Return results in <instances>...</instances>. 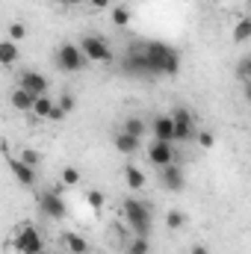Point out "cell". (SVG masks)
<instances>
[{
  "instance_id": "10",
  "label": "cell",
  "mask_w": 251,
  "mask_h": 254,
  "mask_svg": "<svg viewBox=\"0 0 251 254\" xmlns=\"http://www.w3.org/2000/svg\"><path fill=\"white\" fill-rule=\"evenodd\" d=\"M9 172H12V178H15L21 187H36V184H39V169L27 166V163L18 160V157H9Z\"/></svg>"
},
{
  "instance_id": "12",
  "label": "cell",
  "mask_w": 251,
  "mask_h": 254,
  "mask_svg": "<svg viewBox=\"0 0 251 254\" xmlns=\"http://www.w3.org/2000/svg\"><path fill=\"white\" fill-rule=\"evenodd\" d=\"M18 86L27 89L30 95H48V77L39 74V71H24L18 77Z\"/></svg>"
},
{
  "instance_id": "24",
  "label": "cell",
  "mask_w": 251,
  "mask_h": 254,
  "mask_svg": "<svg viewBox=\"0 0 251 254\" xmlns=\"http://www.w3.org/2000/svg\"><path fill=\"white\" fill-rule=\"evenodd\" d=\"M122 130H125V133H130V136H139V139H142V133H145L148 127H145V122H142L139 116H130L125 125H122Z\"/></svg>"
},
{
  "instance_id": "19",
  "label": "cell",
  "mask_w": 251,
  "mask_h": 254,
  "mask_svg": "<svg viewBox=\"0 0 251 254\" xmlns=\"http://www.w3.org/2000/svg\"><path fill=\"white\" fill-rule=\"evenodd\" d=\"M51 110H54V101L48 98V95H36V101H33V116H39V119H48L51 116Z\"/></svg>"
},
{
  "instance_id": "22",
  "label": "cell",
  "mask_w": 251,
  "mask_h": 254,
  "mask_svg": "<svg viewBox=\"0 0 251 254\" xmlns=\"http://www.w3.org/2000/svg\"><path fill=\"white\" fill-rule=\"evenodd\" d=\"M184 225H187V213L184 210H169L166 213V228L169 231H181Z\"/></svg>"
},
{
  "instance_id": "16",
  "label": "cell",
  "mask_w": 251,
  "mask_h": 254,
  "mask_svg": "<svg viewBox=\"0 0 251 254\" xmlns=\"http://www.w3.org/2000/svg\"><path fill=\"white\" fill-rule=\"evenodd\" d=\"M60 243H63L71 254H89V243H86V237H80V234H74V231H65L63 237H60Z\"/></svg>"
},
{
  "instance_id": "29",
  "label": "cell",
  "mask_w": 251,
  "mask_h": 254,
  "mask_svg": "<svg viewBox=\"0 0 251 254\" xmlns=\"http://www.w3.org/2000/svg\"><path fill=\"white\" fill-rule=\"evenodd\" d=\"M18 160H24V163L33 166V169H39V163H42L39 151H33V148H21V157H18Z\"/></svg>"
},
{
  "instance_id": "25",
  "label": "cell",
  "mask_w": 251,
  "mask_h": 254,
  "mask_svg": "<svg viewBox=\"0 0 251 254\" xmlns=\"http://www.w3.org/2000/svg\"><path fill=\"white\" fill-rule=\"evenodd\" d=\"M237 80H240L243 86H249V80H251V57H243V60H240V65H237Z\"/></svg>"
},
{
  "instance_id": "35",
  "label": "cell",
  "mask_w": 251,
  "mask_h": 254,
  "mask_svg": "<svg viewBox=\"0 0 251 254\" xmlns=\"http://www.w3.org/2000/svg\"><path fill=\"white\" fill-rule=\"evenodd\" d=\"M54 3H60V6H80L83 0H54Z\"/></svg>"
},
{
  "instance_id": "7",
  "label": "cell",
  "mask_w": 251,
  "mask_h": 254,
  "mask_svg": "<svg viewBox=\"0 0 251 254\" xmlns=\"http://www.w3.org/2000/svg\"><path fill=\"white\" fill-rule=\"evenodd\" d=\"M172 125H175V139L178 142H189L198 130H195V119H192V113H189L187 107H175L172 113Z\"/></svg>"
},
{
  "instance_id": "32",
  "label": "cell",
  "mask_w": 251,
  "mask_h": 254,
  "mask_svg": "<svg viewBox=\"0 0 251 254\" xmlns=\"http://www.w3.org/2000/svg\"><path fill=\"white\" fill-rule=\"evenodd\" d=\"M48 119H51V122H63V119H65V113L57 107V101H54V110H51V116H48Z\"/></svg>"
},
{
  "instance_id": "1",
  "label": "cell",
  "mask_w": 251,
  "mask_h": 254,
  "mask_svg": "<svg viewBox=\"0 0 251 254\" xmlns=\"http://www.w3.org/2000/svg\"><path fill=\"white\" fill-rule=\"evenodd\" d=\"M142 48H145V57H148V63H151L154 77H160V74L175 77V74L181 71V54H178L172 45H166V42H145Z\"/></svg>"
},
{
  "instance_id": "23",
  "label": "cell",
  "mask_w": 251,
  "mask_h": 254,
  "mask_svg": "<svg viewBox=\"0 0 251 254\" xmlns=\"http://www.w3.org/2000/svg\"><path fill=\"white\" fill-rule=\"evenodd\" d=\"M249 39H251V21H249V18H240V21H237V27H234V42L246 45Z\"/></svg>"
},
{
  "instance_id": "18",
  "label": "cell",
  "mask_w": 251,
  "mask_h": 254,
  "mask_svg": "<svg viewBox=\"0 0 251 254\" xmlns=\"http://www.w3.org/2000/svg\"><path fill=\"white\" fill-rule=\"evenodd\" d=\"M18 60H21L18 45H15V42H9V39H6V42H0V65H6V68H9V65H15Z\"/></svg>"
},
{
  "instance_id": "17",
  "label": "cell",
  "mask_w": 251,
  "mask_h": 254,
  "mask_svg": "<svg viewBox=\"0 0 251 254\" xmlns=\"http://www.w3.org/2000/svg\"><path fill=\"white\" fill-rule=\"evenodd\" d=\"M145 181H148V178H145L142 169H136V166H127L125 169V184H127L130 192H139L142 187H145Z\"/></svg>"
},
{
  "instance_id": "21",
  "label": "cell",
  "mask_w": 251,
  "mask_h": 254,
  "mask_svg": "<svg viewBox=\"0 0 251 254\" xmlns=\"http://www.w3.org/2000/svg\"><path fill=\"white\" fill-rule=\"evenodd\" d=\"M110 18H113L116 27H127V24L133 21V9H127V6H116V9H110Z\"/></svg>"
},
{
  "instance_id": "6",
  "label": "cell",
  "mask_w": 251,
  "mask_h": 254,
  "mask_svg": "<svg viewBox=\"0 0 251 254\" xmlns=\"http://www.w3.org/2000/svg\"><path fill=\"white\" fill-rule=\"evenodd\" d=\"M83 65H86V57L80 54V48H77V45L65 42L63 48L57 51V68H60V71H65V74H77Z\"/></svg>"
},
{
  "instance_id": "31",
  "label": "cell",
  "mask_w": 251,
  "mask_h": 254,
  "mask_svg": "<svg viewBox=\"0 0 251 254\" xmlns=\"http://www.w3.org/2000/svg\"><path fill=\"white\" fill-rule=\"evenodd\" d=\"M74 104H77V101H74V95H60V101H57V107L63 110L65 116H68V113L74 110Z\"/></svg>"
},
{
  "instance_id": "20",
  "label": "cell",
  "mask_w": 251,
  "mask_h": 254,
  "mask_svg": "<svg viewBox=\"0 0 251 254\" xmlns=\"http://www.w3.org/2000/svg\"><path fill=\"white\" fill-rule=\"evenodd\" d=\"M125 254H151V243H148V237H130V240H127Z\"/></svg>"
},
{
  "instance_id": "34",
  "label": "cell",
  "mask_w": 251,
  "mask_h": 254,
  "mask_svg": "<svg viewBox=\"0 0 251 254\" xmlns=\"http://www.w3.org/2000/svg\"><path fill=\"white\" fill-rule=\"evenodd\" d=\"M95 9H110V0H89Z\"/></svg>"
},
{
  "instance_id": "15",
  "label": "cell",
  "mask_w": 251,
  "mask_h": 254,
  "mask_svg": "<svg viewBox=\"0 0 251 254\" xmlns=\"http://www.w3.org/2000/svg\"><path fill=\"white\" fill-rule=\"evenodd\" d=\"M116 148H119L125 157H133L136 151H142V139H139V136H130L125 130H119V133H116Z\"/></svg>"
},
{
  "instance_id": "30",
  "label": "cell",
  "mask_w": 251,
  "mask_h": 254,
  "mask_svg": "<svg viewBox=\"0 0 251 254\" xmlns=\"http://www.w3.org/2000/svg\"><path fill=\"white\" fill-rule=\"evenodd\" d=\"M195 139H198V145H201L204 151H210V148L216 145V139H213V133H210V130H201V133H195Z\"/></svg>"
},
{
  "instance_id": "4",
  "label": "cell",
  "mask_w": 251,
  "mask_h": 254,
  "mask_svg": "<svg viewBox=\"0 0 251 254\" xmlns=\"http://www.w3.org/2000/svg\"><path fill=\"white\" fill-rule=\"evenodd\" d=\"M80 48V54L86 57V63H113V48H110V42H104L101 36H83V42L77 45Z\"/></svg>"
},
{
  "instance_id": "9",
  "label": "cell",
  "mask_w": 251,
  "mask_h": 254,
  "mask_svg": "<svg viewBox=\"0 0 251 254\" xmlns=\"http://www.w3.org/2000/svg\"><path fill=\"white\" fill-rule=\"evenodd\" d=\"M148 163L157 166V169L172 166V163H175V148H172V142H160V139H154L151 148H148Z\"/></svg>"
},
{
  "instance_id": "14",
  "label": "cell",
  "mask_w": 251,
  "mask_h": 254,
  "mask_svg": "<svg viewBox=\"0 0 251 254\" xmlns=\"http://www.w3.org/2000/svg\"><path fill=\"white\" fill-rule=\"evenodd\" d=\"M33 101H36V95H30V92L21 89V86H15V89L9 92V104H12L18 113H30V110H33Z\"/></svg>"
},
{
  "instance_id": "33",
  "label": "cell",
  "mask_w": 251,
  "mask_h": 254,
  "mask_svg": "<svg viewBox=\"0 0 251 254\" xmlns=\"http://www.w3.org/2000/svg\"><path fill=\"white\" fill-rule=\"evenodd\" d=\"M189 254H210V249H207L204 243H195V246L189 249Z\"/></svg>"
},
{
  "instance_id": "11",
  "label": "cell",
  "mask_w": 251,
  "mask_h": 254,
  "mask_svg": "<svg viewBox=\"0 0 251 254\" xmlns=\"http://www.w3.org/2000/svg\"><path fill=\"white\" fill-rule=\"evenodd\" d=\"M160 184L166 187L169 192H184V187H187V178H184V169L181 166H163L160 169Z\"/></svg>"
},
{
  "instance_id": "26",
  "label": "cell",
  "mask_w": 251,
  "mask_h": 254,
  "mask_svg": "<svg viewBox=\"0 0 251 254\" xmlns=\"http://www.w3.org/2000/svg\"><path fill=\"white\" fill-rule=\"evenodd\" d=\"M60 184H63V187H77V184H80V172H77L74 166H65L63 175H60Z\"/></svg>"
},
{
  "instance_id": "28",
  "label": "cell",
  "mask_w": 251,
  "mask_h": 254,
  "mask_svg": "<svg viewBox=\"0 0 251 254\" xmlns=\"http://www.w3.org/2000/svg\"><path fill=\"white\" fill-rule=\"evenodd\" d=\"M104 201H107V198H104V192L101 190H86V204H89L92 210H101Z\"/></svg>"
},
{
  "instance_id": "2",
  "label": "cell",
  "mask_w": 251,
  "mask_h": 254,
  "mask_svg": "<svg viewBox=\"0 0 251 254\" xmlns=\"http://www.w3.org/2000/svg\"><path fill=\"white\" fill-rule=\"evenodd\" d=\"M122 213H125V222L130 225L133 237H148L151 234V228H154V210H151L148 201H142V198H125Z\"/></svg>"
},
{
  "instance_id": "5",
  "label": "cell",
  "mask_w": 251,
  "mask_h": 254,
  "mask_svg": "<svg viewBox=\"0 0 251 254\" xmlns=\"http://www.w3.org/2000/svg\"><path fill=\"white\" fill-rule=\"evenodd\" d=\"M36 204H39V213L51 222H60L65 219V198L57 190H45L36 195Z\"/></svg>"
},
{
  "instance_id": "13",
  "label": "cell",
  "mask_w": 251,
  "mask_h": 254,
  "mask_svg": "<svg viewBox=\"0 0 251 254\" xmlns=\"http://www.w3.org/2000/svg\"><path fill=\"white\" fill-rule=\"evenodd\" d=\"M151 130H154V139H160V142H175L172 116H157V119L151 122Z\"/></svg>"
},
{
  "instance_id": "8",
  "label": "cell",
  "mask_w": 251,
  "mask_h": 254,
  "mask_svg": "<svg viewBox=\"0 0 251 254\" xmlns=\"http://www.w3.org/2000/svg\"><path fill=\"white\" fill-rule=\"evenodd\" d=\"M125 71H127V74H133V77H154L151 63H148V57H145V48H142V45H136V48H130V51H127Z\"/></svg>"
},
{
  "instance_id": "27",
  "label": "cell",
  "mask_w": 251,
  "mask_h": 254,
  "mask_svg": "<svg viewBox=\"0 0 251 254\" xmlns=\"http://www.w3.org/2000/svg\"><path fill=\"white\" fill-rule=\"evenodd\" d=\"M6 33H9V42H15V45H18V42H24V39H27V27H24V24H18V21H12V24H9V30H6Z\"/></svg>"
},
{
  "instance_id": "3",
  "label": "cell",
  "mask_w": 251,
  "mask_h": 254,
  "mask_svg": "<svg viewBox=\"0 0 251 254\" xmlns=\"http://www.w3.org/2000/svg\"><path fill=\"white\" fill-rule=\"evenodd\" d=\"M12 249L18 254H45V237L33 225H21L12 237Z\"/></svg>"
}]
</instances>
